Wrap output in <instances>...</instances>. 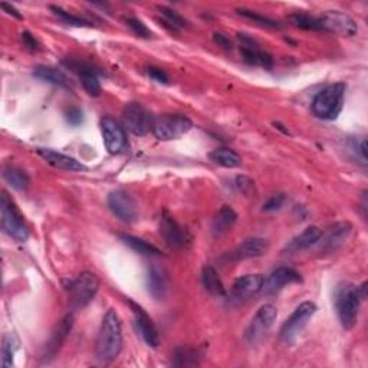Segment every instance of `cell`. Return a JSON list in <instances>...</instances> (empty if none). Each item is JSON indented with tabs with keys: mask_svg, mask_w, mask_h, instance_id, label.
<instances>
[{
	"mask_svg": "<svg viewBox=\"0 0 368 368\" xmlns=\"http://www.w3.org/2000/svg\"><path fill=\"white\" fill-rule=\"evenodd\" d=\"M301 282H302V276L298 270L288 266H281L278 269H275L264 281L262 292L265 295H275V293L281 292L285 286Z\"/></svg>",
	"mask_w": 368,
	"mask_h": 368,
	"instance_id": "cell-17",
	"label": "cell"
},
{
	"mask_svg": "<svg viewBox=\"0 0 368 368\" xmlns=\"http://www.w3.org/2000/svg\"><path fill=\"white\" fill-rule=\"evenodd\" d=\"M65 118H66V122L69 125L78 127V125H81L84 122V111L78 107H71V108L66 109Z\"/></svg>",
	"mask_w": 368,
	"mask_h": 368,
	"instance_id": "cell-39",
	"label": "cell"
},
{
	"mask_svg": "<svg viewBox=\"0 0 368 368\" xmlns=\"http://www.w3.org/2000/svg\"><path fill=\"white\" fill-rule=\"evenodd\" d=\"M213 41H214V44L219 45L220 48L228 49V50L232 49V42H230V39L228 38L226 35H223V33H217V32H216V33L213 35Z\"/></svg>",
	"mask_w": 368,
	"mask_h": 368,
	"instance_id": "cell-43",
	"label": "cell"
},
{
	"mask_svg": "<svg viewBox=\"0 0 368 368\" xmlns=\"http://www.w3.org/2000/svg\"><path fill=\"white\" fill-rule=\"evenodd\" d=\"M0 223L3 232L13 241L24 243L29 239V228L13 199L3 192L0 196Z\"/></svg>",
	"mask_w": 368,
	"mask_h": 368,
	"instance_id": "cell-4",
	"label": "cell"
},
{
	"mask_svg": "<svg viewBox=\"0 0 368 368\" xmlns=\"http://www.w3.org/2000/svg\"><path fill=\"white\" fill-rule=\"evenodd\" d=\"M193 128L189 117L183 114H163L154 118L151 133L160 141H172L186 136Z\"/></svg>",
	"mask_w": 368,
	"mask_h": 368,
	"instance_id": "cell-6",
	"label": "cell"
},
{
	"mask_svg": "<svg viewBox=\"0 0 368 368\" xmlns=\"http://www.w3.org/2000/svg\"><path fill=\"white\" fill-rule=\"evenodd\" d=\"M347 85L344 82H335L325 86L312 100L311 111L317 118L324 121H334L342 111L344 97Z\"/></svg>",
	"mask_w": 368,
	"mask_h": 368,
	"instance_id": "cell-2",
	"label": "cell"
},
{
	"mask_svg": "<svg viewBox=\"0 0 368 368\" xmlns=\"http://www.w3.org/2000/svg\"><path fill=\"white\" fill-rule=\"evenodd\" d=\"M201 354L197 351L196 348H189V347H180L176 348V351L173 354V364L177 367H187V365H197L199 358Z\"/></svg>",
	"mask_w": 368,
	"mask_h": 368,
	"instance_id": "cell-32",
	"label": "cell"
},
{
	"mask_svg": "<svg viewBox=\"0 0 368 368\" xmlns=\"http://www.w3.org/2000/svg\"><path fill=\"white\" fill-rule=\"evenodd\" d=\"M288 22L295 26L298 29L302 30H314V32H320L322 30L321 28V22L318 17L315 16H311L308 13H302V12H295V13H291L288 16Z\"/></svg>",
	"mask_w": 368,
	"mask_h": 368,
	"instance_id": "cell-29",
	"label": "cell"
},
{
	"mask_svg": "<svg viewBox=\"0 0 368 368\" xmlns=\"http://www.w3.org/2000/svg\"><path fill=\"white\" fill-rule=\"evenodd\" d=\"M3 178L12 189L17 192H25L30 184L29 176L17 167H6L3 170Z\"/></svg>",
	"mask_w": 368,
	"mask_h": 368,
	"instance_id": "cell-30",
	"label": "cell"
},
{
	"mask_svg": "<svg viewBox=\"0 0 368 368\" xmlns=\"http://www.w3.org/2000/svg\"><path fill=\"white\" fill-rule=\"evenodd\" d=\"M269 249L268 241L262 237H249L242 245H239V248L233 252V256L237 261L243 259H253V257H261L266 255Z\"/></svg>",
	"mask_w": 368,
	"mask_h": 368,
	"instance_id": "cell-23",
	"label": "cell"
},
{
	"mask_svg": "<svg viewBox=\"0 0 368 368\" xmlns=\"http://www.w3.org/2000/svg\"><path fill=\"white\" fill-rule=\"evenodd\" d=\"M237 41L239 45H241L242 58L246 64L252 66H261L265 69H270L273 66L272 55L261 49L259 44L253 38H250L248 33H237Z\"/></svg>",
	"mask_w": 368,
	"mask_h": 368,
	"instance_id": "cell-14",
	"label": "cell"
},
{
	"mask_svg": "<svg viewBox=\"0 0 368 368\" xmlns=\"http://www.w3.org/2000/svg\"><path fill=\"white\" fill-rule=\"evenodd\" d=\"M209 158L214 164L220 165V167H225V169H236L242 164L241 156H239L232 149H226V147H222V149H214L213 151H210Z\"/></svg>",
	"mask_w": 368,
	"mask_h": 368,
	"instance_id": "cell-28",
	"label": "cell"
},
{
	"mask_svg": "<svg viewBox=\"0 0 368 368\" xmlns=\"http://www.w3.org/2000/svg\"><path fill=\"white\" fill-rule=\"evenodd\" d=\"M154 116L140 102H128L122 109L124 127L131 134L142 137L153 130Z\"/></svg>",
	"mask_w": 368,
	"mask_h": 368,
	"instance_id": "cell-8",
	"label": "cell"
},
{
	"mask_svg": "<svg viewBox=\"0 0 368 368\" xmlns=\"http://www.w3.org/2000/svg\"><path fill=\"white\" fill-rule=\"evenodd\" d=\"M353 225L344 220V222H337L334 225H331L326 232H322L321 237V250L325 253H333L338 250L345 242L347 239L351 234Z\"/></svg>",
	"mask_w": 368,
	"mask_h": 368,
	"instance_id": "cell-19",
	"label": "cell"
},
{
	"mask_svg": "<svg viewBox=\"0 0 368 368\" xmlns=\"http://www.w3.org/2000/svg\"><path fill=\"white\" fill-rule=\"evenodd\" d=\"M39 157H42L52 167L58 170H65V172H82L86 170L85 165L78 161L77 158H73L71 156L62 154L59 151H55L50 149H38L36 150Z\"/></svg>",
	"mask_w": 368,
	"mask_h": 368,
	"instance_id": "cell-20",
	"label": "cell"
},
{
	"mask_svg": "<svg viewBox=\"0 0 368 368\" xmlns=\"http://www.w3.org/2000/svg\"><path fill=\"white\" fill-rule=\"evenodd\" d=\"M121 349H122L121 320L116 309H108L98 331L95 356L101 362H113L120 356Z\"/></svg>",
	"mask_w": 368,
	"mask_h": 368,
	"instance_id": "cell-1",
	"label": "cell"
},
{
	"mask_svg": "<svg viewBox=\"0 0 368 368\" xmlns=\"http://www.w3.org/2000/svg\"><path fill=\"white\" fill-rule=\"evenodd\" d=\"M321 237H322V230L318 226H309L302 233L293 237L292 241L286 245L285 250L288 253H298V252L306 250L311 246L320 243Z\"/></svg>",
	"mask_w": 368,
	"mask_h": 368,
	"instance_id": "cell-22",
	"label": "cell"
},
{
	"mask_svg": "<svg viewBox=\"0 0 368 368\" xmlns=\"http://www.w3.org/2000/svg\"><path fill=\"white\" fill-rule=\"evenodd\" d=\"M234 183H236L237 190L241 192V193H243V194H246V196L252 194L253 190H255V183L246 176H237Z\"/></svg>",
	"mask_w": 368,
	"mask_h": 368,
	"instance_id": "cell-41",
	"label": "cell"
},
{
	"mask_svg": "<svg viewBox=\"0 0 368 368\" xmlns=\"http://www.w3.org/2000/svg\"><path fill=\"white\" fill-rule=\"evenodd\" d=\"M100 289V279L95 273L82 272L75 279L69 281L66 291L72 309H82L95 298Z\"/></svg>",
	"mask_w": 368,
	"mask_h": 368,
	"instance_id": "cell-5",
	"label": "cell"
},
{
	"mask_svg": "<svg viewBox=\"0 0 368 368\" xmlns=\"http://www.w3.org/2000/svg\"><path fill=\"white\" fill-rule=\"evenodd\" d=\"M265 278L259 273H249L237 278L230 289V302L242 304L262 292Z\"/></svg>",
	"mask_w": 368,
	"mask_h": 368,
	"instance_id": "cell-15",
	"label": "cell"
},
{
	"mask_svg": "<svg viewBox=\"0 0 368 368\" xmlns=\"http://www.w3.org/2000/svg\"><path fill=\"white\" fill-rule=\"evenodd\" d=\"M124 22H125V25H127L128 28H130V29L138 36V38L149 39V38H151V36H153V32H151L149 28L145 26V24H144L142 21L137 19V17L128 16V17H125Z\"/></svg>",
	"mask_w": 368,
	"mask_h": 368,
	"instance_id": "cell-37",
	"label": "cell"
},
{
	"mask_svg": "<svg viewBox=\"0 0 368 368\" xmlns=\"http://www.w3.org/2000/svg\"><path fill=\"white\" fill-rule=\"evenodd\" d=\"M158 12L163 16V25L167 26L170 30H180L181 28L187 26V21L181 15L167 6H158Z\"/></svg>",
	"mask_w": 368,
	"mask_h": 368,
	"instance_id": "cell-33",
	"label": "cell"
},
{
	"mask_svg": "<svg viewBox=\"0 0 368 368\" xmlns=\"http://www.w3.org/2000/svg\"><path fill=\"white\" fill-rule=\"evenodd\" d=\"M128 304H130L131 311H133L134 325H136L137 333L141 335V338L144 340L147 345H150L151 348H157L160 345V334H158L156 324L138 304L133 301H128Z\"/></svg>",
	"mask_w": 368,
	"mask_h": 368,
	"instance_id": "cell-16",
	"label": "cell"
},
{
	"mask_svg": "<svg viewBox=\"0 0 368 368\" xmlns=\"http://www.w3.org/2000/svg\"><path fill=\"white\" fill-rule=\"evenodd\" d=\"M201 284H203V288L210 293V295L217 298L226 297V288L222 279H220L217 270L213 266L206 265L203 270H201Z\"/></svg>",
	"mask_w": 368,
	"mask_h": 368,
	"instance_id": "cell-26",
	"label": "cell"
},
{
	"mask_svg": "<svg viewBox=\"0 0 368 368\" xmlns=\"http://www.w3.org/2000/svg\"><path fill=\"white\" fill-rule=\"evenodd\" d=\"M158 230L165 245L172 249H183L192 243L189 230L184 229L167 212H164L158 219Z\"/></svg>",
	"mask_w": 368,
	"mask_h": 368,
	"instance_id": "cell-9",
	"label": "cell"
},
{
	"mask_svg": "<svg viewBox=\"0 0 368 368\" xmlns=\"http://www.w3.org/2000/svg\"><path fill=\"white\" fill-rule=\"evenodd\" d=\"M104 145L109 154L118 156L124 153L128 147V140L124 127L111 117H104L100 122Z\"/></svg>",
	"mask_w": 368,
	"mask_h": 368,
	"instance_id": "cell-12",
	"label": "cell"
},
{
	"mask_svg": "<svg viewBox=\"0 0 368 368\" xmlns=\"http://www.w3.org/2000/svg\"><path fill=\"white\" fill-rule=\"evenodd\" d=\"M324 32H331L340 36H356L358 32L357 22L351 16L340 10H328L320 17Z\"/></svg>",
	"mask_w": 368,
	"mask_h": 368,
	"instance_id": "cell-13",
	"label": "cell"
},
{
	"mask_svg": "<svg viewBox=\"0 0 368 368\" xmlns=\"http://www.w3.org/2000/svg\"><path fill=\"white\" fill-rule=\"evenodd\" d=\"M21 39H22L24 46H25L26 49L32 50V52H36V50H39V49H41L38 41H36V39H35V36H33L30 32H28V30H25V32L21 33Z\"/></svg>",
	"mask_w": 368,
	"mask_h": 368,
	"instance_id": "cell-42",
	"label": "cell"
},
{
	"mask_svg": "<svg viewBox=\"0 0 368 368\" xmlns=\"http://www.w3.org/2000/svg\"><path fill=\"white\" fill-rule=\"evenodd\" d=\"M33 77L44 82L52 84L55 86L71 88V82H69V78L66 77V73L55 66H46V65L36 66L33 71Z\"/></svg>",
	"mask_w": 368,
	"mask_h": 368,
	"instance_id": "cell-25",
	"label": "cell"
},
{
	"mask_svg": "<svg viewBox=\"0 0 368 368\" xmlns=\"http://www.w3.org/2000/svg\"><path fill=\"white\" fill-rule=\"evenodd\" d=\"M348 150L356 157L361 160L362 164H367V140L365 137H354L348 140Z\"/></svg>",
	"mask_w": 368,
	"mask_h": 368,
	"instance_id": "cell-36",
	"label": "cell"
},
{
	"mask_svg": "<svg viewBox=\"0 0 368 368\" xmlns=\"http://www.w3.org/2000/svg\"><path fill=\"white\" fill-rule=\"evenodd\" d=\"M120 241L138 255H142V256H160L161 255V250L157 246L144 241V239L141 237L122 233L120 234Z\"/></svg>",
	"mask_w": 368,
	"mask_h": 368,
	"instance_id": "cell-27",
	"label": "cell"
},
{
	"mask_svg": "<svg viewBox=\"0 0 368 368\" xmlns=\"http://www.w3.org/2000/svg\"><path fill=\"white\" fill-rule=\"evenodd\" d=\"M49 9L52 10V13H53L55 16L59 17V19H61L64 24H66V25H69V26H75V28H89V26H92L88 21L82 19V17H80V16H75V15H72V13L64 10L62 8H58V6H49Z\"/></svg>",
	"mask_w": 368,
	"mask_h": 368,
	"instance_id": "cell-34",
	"label": "cell"
},
{
	"mask_svg": "<svg viewBox=\"0 0 368 368\" xmlns=\"http://www.w3.org/2000/svg\"><path fill=\"white\" fill-rule=\"evenodd\" d=\"M147 289L156 301H164L169 293V275L163 268L153 265L147 272Z\"/></svg>",
	"mask_w": 368,
	"mask_h": 368,
	"instance_id": "cell-21",
	"label": "cell"
},
{
	"mask_svg": "<svg viewBox=\"0 0 368 368\" xmlns=\"http://www.w3.org/2000/svg\"><path fill=\"white\" fill-rule=\"evenodd\" d=\"M276 318H278V309L272 304L262 305L255 317L252 318L248 329H246V341L249 344H255L259 341L264 335H266L268 331L273 326Z\"/></svg>",
	"mask_w": 368,
	"mask_h": 368,
	"instance_id": "cell-11",
	"label": "cell"
},
{
	"mask_svg": "<svg viewBox=\"0 0 368 368\" xmlns=\"http://www.w3.org/2000/svg\"><path fill=\"white\" fill-rule=\"evenodd\" d=\"M147 75H149L153 81L163 84V85H169L170 84V78L165 71H163L161 68L157 66H149L147 68Z\"/></svg>",
	"mask_w": 368,
	"mask_h": 368,
	"instance_id": "cell-40",
	"label": "cell"
},
{
	"mask_svg": "<svg viewBox=\"0 0 368 368\" xmlns=\"http://www.w3.org/2000/svg\"><path fill=\"white\" fill-rule=\"evenodd\" d=\"M286 203V194L284 193H278V194H273L270 196L262 206L264 212H276L284 208V205Z\"/></svg>",
	"mask_w": 368,
	"mask_h": 368,
	"instance_id": "cell-38",
	"label": "cell"
},
{
	"mask_svg": "<svg viewBox=\"0 0 368 368\" xmlns=\"http://www.w3.org/2000/svg\"><path fill=\"white\" fill-rule=\"evenodd\" d=\"M335 309L338 320L344 329H353L357 324L360 306L362 302L361 293L357 285L342 282L335 289Z\"/></svg>",
	"mask_w": 368,
	"mask_h": 368,
	"instance_id": "cell-3",
	"label": "cell"
},
{
	"mask_svg": "<svg viewBox=\"0 0 368 368\" xmlns=\"http://www.w3.org/2000/svg\"><path fill=\"white\" fill-rule=\"evenodd\" d=\"M0 8H2L8 15H10V16H13V17H16V19H19V21H22L24 19V16L21 15V12L19 10H17L15 6H12V5H9V3H5V2H2V3H0Z\"/></svg>",
	"mask_w": 368,
	"mask_h": 368,
	"instance_id": "cell-44",
	"label": "cell"
},
{
	"mask_svg": "<svg viewBox=\"0 0 368 368\" xmlns=\"http://www.w3.org/2000/svg\"><path fill=\"white\" fill-rule=\"evenodd\" d=\"M237 222V213L234 212V209L232 206H222L217 213L213 217V222H212V233L214 237H220V236H225L226 233H229L232 230V228L236 225Z\"/></svg>",
	"mask_w": 368,
	"mask_h": 368,
	"instance_id": "cell-24",
	"label": "cell"
},
{
	"mask_svg": "<svg viewBox=\"0 0 368 368\" xmlns=\"http://www.w3.org/2000/svg\"><path fill=\"white\" fill-rule=\"evenodd\" d=\"M72 326H73V315L72 314L65 315L59 321V324L55 326V329L52 331V334L49 337L48 344L45 345V353L42 356L44 362H50L55 357H57L61 347L66 341Z\"/></svg>",
	"mask_w": 368,
	"mask_h": 368,
	"instance_id": "cell-18",
	"label": "cell"
},
{
	"mask_svg": "<svg viewBox=\"0 0 368 368\" xmlns=\"http://www.w3.org/2000/svg\"><path fill=\"white\" fill-rule=\"evenodd\" d=\"M239 16H242L243 19H248L250 22H253L255 25L257 26H262V28H268V29H282L284 25L276 22L273 19H270V17L268 16H264L261 13L257 12H253V10H248V9H237L236 10Z\"/></svg>",
	"mask_w": 368,
	"mask_h": 368,
	"instance_id": "cell-31",
	"label": "cell"
},
{
	"mask_svg": "<svg viewBox=\"0 0 368 368\" xmlns=\"http://www.w3.org/2000/svg\"><path fill=\"white\" fill-rule=\"evenodd\" d=\"M16 341L13 335H5L2 342V365L5 368H9L13 365V357L16 351Z\"/></svg>",
	"mask_w": 368,
	"mask_h": 368,
	"instance_id": "cell-35",
	"label": "cell"
},
{
	"mask_svg": "<svg viewBox=\"0 0 368 368\" xmlns=\"http://www.w3.org/2000/svg\"><path fill=\"white\" fill-rule=\"evenodd\" d=\"M107 203L109 210L116 214L124 223H134L138 220L140 212L136 199L122 189L113 190L108 194Z\"/></svg>",
	"mask_w": 368,
	"mask_h": 368,
	"instance_id": "cell-10",
	"label": "cell"
},
{
	"mask_svg": "<svg viewBox=\"0 0 368 368\" xmlns=\"http://www.w3.org/2000/svg\"><path fill=\"white\" fill-rule=\"evenodd\" d=\"M315 312H317V305L314 302L311 301L302 302L281 326L279 335L282 342L286 345L295 342L298 337L302 334V331L305 329L308 322L315 315Z\"/></svg>",
	"mask_w": 368,
	"mask_h": 368,
	"instance_id": "cell-7",
	"label": "cell"
}]
</instances>
